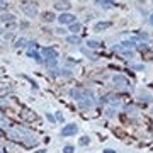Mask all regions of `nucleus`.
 Masks as SVG:
<instances>
[{"mask_svg": "<svg viewBox=\"0 0 153 153\" xmlns=\"http://www.w3.org/2000/svg\"><path fill=\"white\" fill-rule=\"evenodd\" d=\"M0 19L3 20V22H9V20H14V19H16V17H14L12 14H3V16H2Z\"/></svg>", "mask_w": 153, "mask_h": 153, "instance_id": "nucleus-12", "label": "nucleus"}, {"mask_svg": "<svg viewBox=\"0 0 153 153\" xmlns=\"http://www.w3.org/2000/svg\"><path fill=\"white\" fill-rule=\"evenodd\" d=\"M89 46H90V48H99V46H100V43L95 41V39H90V41H89Z\"/></svg>", "mask_w": 153, "mask_h": 153, "instance_id": "nucleus-15", "label": "nucleus"}, {"mask_svg": "<svg viewBox=\"0 0 153 153\" xmlns=\"http://www.w3.org/2000/svg\"><path fill=\"white\" fill-rule=\"evenodd\" d=\"M20 10L27 16V17H36L38 16V3L36 2H22L20 3Z\"/></svg>", "mask_w": 153, "mask_h": 153, "instance_id": "nucleus-2", "label": "nucleus"}, {"mask_svg": "<svg viewBox=\"0 0 153 153\" xmlns=\"http://www.w3.org/2000/svg\"><path fill=\"white\" fill-rule=\"evenodd\" d=\"M63 152H65V153H73V152H75V148H73L72 145H66V146L63 148Z\"/></svg>", "mask_w": 153, "mask_h": 153, "instance_id": "nucleus-17", "label": "nucleus"}, {"mask_svg": "<svg viewBox=\"0 0 153 153\" xmlns=\"http://www.w3.org/2000/svg\"><path fill=\"white\" fill-rule=\"evenodd\" d=\"M46 117H48V119H49L51 123H55V117H53V116H51V114H46Z\"/></svg>", "mask_w": 153, "mask_h": 153, "instance_id": "nucleus-19", "label": "nucleus"}, {"mask_svg": "<svg viewBox=\"0 0 153 153\" xmlns=\"http://www.w3.org/2000/svg\"><path fill=\"white\" fill-rule=\"evenodd\" d=\"M55 7L60 9V10H68L72 7V3H68V2H58V3H55Z\"/></svg>", "mask_w": 153, "mask_h": 153, "instance_id": "nucleus-10", "label": "nucleus"}, {"mask_svg": "<svg viewBox=\"0 0 153 153\" xmlns=\"http://www.w3.org/2000/svg\"><path fill=\"white\" fill-rule=\"evenodd\" d=\"M58 20L61 24H73L75 22V16L73 14H68V12H63L61 16H58Z\"/></svg>", "mask_w": 153, "mask_h": 153, "instance_id": "nucleus-4", "label": "nucleus"}, {"mask_svg": "<svg viewBox=\"0 0 153 153\" xmlns=\"http://www.w3.org/2000/svg\"><path fill=\"white\" fill-rule=\"evenodd\" d=\"M26 44H29L26 39H19V41H17V46H26Z\"/></svg>", "mask_w": 153, "mask_h": 153, "instance_id": "nucleus-18", "label": "nucleus"}, {"mask_svg": "<svg viewBox=\"0 0 153 153\" xmlns=\"http://www.w3.org/2000/svg\"><path fill=\"white\" fill-rule=\"evenodd\" d=\"M112 80H114V83H117L119 87H128V85H129V80L123 75H114Z\"/></svg>", "mask_w": 153, "mask_h": 153, "instance_id": "nucleus-6", "label": "nucleus"}, {"mask_svg": "<svg viewBox=\"0 0 153 153\" xmlns=\"http://www.w3.org/2000/svg\"><path fill=\"white\" fill-rule=\"evenodd\" d=\"M55 17H56V16H55L53 12H49V10L43 12V20H44V22H53V20H55Z\"/></svg>", "mask_w": 153, "mask_h": 153, "instance_id": "nucleus-9", "label": "nucleus"}, {"mask_svg": "<svg viewBox=\"0 0 153 153\" xmlns=\"http://www.w3.org/2000/svg\"><path fill=\"white\" fill-rule=\"evenodd\" d=\"M150 24H152V26H153V14H152V16H150Z\"/></svg>", "mask_w": 153, "mask_h": 153, "instance_id": "nucleus-22", "label": "nucleus"}, {"mask_svg": "<svg viewBox=\"0 0 153 153\" xmlns=\"http://www.w3.org/2000/svg\"><path fill=\"white\" fill-rule=\"evenodd\" d=\"M80 36L78 34H72V36H66V43L68 44H80Z\"/></svg>", "mask_w": 153, "mask_h": 153, "instance_id": "nucleus-8", "label": "nucleus"}, {"mask_svg": "<svg viewBox=\"0 0 153 153\" xmlns=\"http://www.w3.org/2000/svg\"><path fill=\"white\" fill-rule=\"evenodd\" d=\"M56 119H58V121H63V116H61L60 112H58V114H56Z\"/></svg>", "mask_w": 153, "mask_h": 153, "instance_id": "nucleus-21", "label": "nucleus"}, {"mask_svg": "<svg viewBox=\"0 0 153 153\" xmlns=\"http://www.w3.org/2000/svg\"><path fill=\"white\" fill-rule=\"evenodd\" d=\"M43 56L49 58V60H56L58 53H56V49H53V48H43Z\"/></svg>", "mask_w": 153, "mask_h": 153, "instance_id": "nucleus-7", "label": "nucleus"}, {"mask_svg": "<svg viewBox=\"0 0 153 153\" xmlns=\"http://www.w3.org/2000/svg\"><path fill=\"white\" fill-rule=\"evenodd\" d=\"M76 131H78V126L76 124H66L63 129H61V134L63 136H73V134H76Z\"/></svg>", "mask_w": 153, "mask_h": 153, "instance_id": "nucleus-3", "label": "nucleus"}, {"mask_svg": "<svg viewBox=\"0 0 153 153\" xmlns=\"http://www.w3.org/2000/svg\"><path fill=\"white\" fill-rule=\"evenodd\" d=\"M89 143H90V138H89V136H82V138H80V145H83V146H87Z\"/></svg>", "mask_w": 153, "mask_h": 153, "instance_id": "nucleus-14", "label": "nucleus"}, {"mask_svg": "<svg viewBox=\"0 0 153 153\" xmlns=\"http://www.w3.org/2000/svg\"><path fill=\"white\" fill-rule=\"evenodd\" d=\"M111 26H112V22H111V20H100V22H97L95 26H94V31L100 32V31H106V29H109Z\"/></svg>", "mask_w": 153, "mask_h": 153, "instance_id": "nucleus-5", "label": "nucleus"}, {"mask_svg": "<svg viewBox=\"0 0 153 153\" xmlns=\"http://www.w3.org/2000/svg\"><path fill=\"white\" fill-rule=\"evenodd\" d=\"M70 95L76 99L78 102L80 100H90V102H94V92H90V90H87V89H73V90H70Z\"/></svg>", "mask_w": 153, "mask_h": 153, "instance_id": "nucleus-1", "label": "nucleus"}, {"mask_svg": "<svg viewBox=\"0 0 153 153\" xmlns=\"http://www.w3.org/2000/svg\"><path fill=\"white\" fill-rule=\"evenodd\" d=\"M27 55H29V56H32L34 60H41V55L36 53V51H27Z\"/></svg>", "mask_w": 153, "mask_h": 153, "instance_id": "nucleus-16", "label": "nucleus"}, {"mask_svg": "<svg viewBox=\"0 0 153 153\" xmlns=\"http://www.w3.org/2000/svg\"><path fill=\"white\" fill-rule=\"evenodd\" d=\"M80 27H82V26H80V22H73V24H70V27H68V31H70V32H78V31H80Z\"/></svg>", "mask_w": 153, "mask_h": 153, "instance_id": "nucleus-11", "label": "nucleus"}, {"mask_svg": "<svg viewBox=\"0 0 153 153\" xmlns=\"http://www.w3.org/2000/svg\"><path fill=\"white\" fill-rule=\"evenodd\" d=\"M95 3H99V5H112L114 0H95Z\"/></svg>", "mask_w": 153, "mask_h": 153, "instance_id": "nucleus-13", "label": "nucleus"}, {"mask_svg": "<svg viewBox=\"0 0 153 153\" xmlns=\"http://www.w3.org/2000/svg\"><path fill=\"white\" fill-rule=\"evenodd\" d=\"M104 153H116L112 148H107V150H104Z\"/></svg>", "mask_w": 153, "mask_h": 153, "instance_id": "nucleus-20", "label": "nucleus"}]
</instances>
